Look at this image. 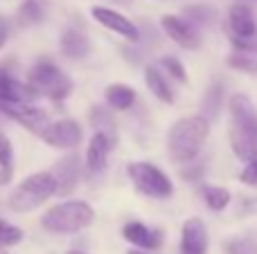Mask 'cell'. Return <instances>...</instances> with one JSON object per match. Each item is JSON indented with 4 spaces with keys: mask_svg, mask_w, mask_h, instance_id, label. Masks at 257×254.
I'll return each mask as SVG.
<instances>
[{
    "mask_svg": "<svg viewBox=\"0 0 257 254\" xmlns=\"http://www.w3.org/2000/svg\"><path fill=\"white\" fill-rule=\"evenodd\" d=\"M230 110V124H228V140H230L232 153L239 160L250 162L257 158V110L250 97L237 92L228 104Z\"/></svg>",
    "mask_w": 257,
    "mask_h": 254,
    "instance_id": "6da1fadb",
    "label": "cell"
},
{
    "mask_svg": "<svg viewBox=\"0 0 257 254\" xmlns=\"http://www.w3.org/2000/svg\"><path fill=\"white\" fill-rule=\"evenodd\" d=\"M210 135V120L205 115L181 117L169 128L167 135V151L169 158L178 164H187L201 153L205 140Z\"/></svg>",
    "mask_w": 257,
    "mask_h": 254,
    "instance_id": "7a4b0ae2",
    "label": "cell"
},
{
    "mask_svg": "<svg viewBox=\"0 0 257 254\" xmlns=\"http://www.w3.org/2000/svg\"><path fill=\"white\" fill-rule=\"evenodd\" d=\"M95 220V210L84 200H66L50 207L41 218L43 230L52 234H75L90 228Z\"/></svg>",
    "mask_w": 257,
    "mask_h": 254,
    "instance_id": "3957f363",
    "label": "cell"
},
{
    "mask_svg": "<svg viewBox=\"0 0 257 254\" xmlns=\"http://www.w3.org/2000/svg\"><path fill=\"white\" fill-rule=\"evenodd\" d=\"M57 194V178H54L52 171H39V174H32L9 194V210L18 212V214H25L32 212L36 207H41L45 200Z\"/></svg>",
    "mask_w": 257,
    "mask_h": 254,
    "instance_id": "277c9868",
    "label": "cell"
},
{
    "mask_svg": "<svg viewBox=\"0 0 257 254\" xmlns=\"http://www.w3.org/2000/svg\"><path fill=\"white\" fill-rule=\"evenodd\" d=\"M27 84L36 90L39 97H45L50 102H61V99L70 97L72 88H75V81L57 68L52 61H36L32 66L30 74H27Z\"/></svg>",
    "mask_w": 257,
    "mask_h": 254,
    "instance_id": "5b68a950",
    "label": "cell"
},
{
    "mask_svg": "<svg viewBox=\"0 0 257 254\" xmlns=\"http://www.w3.org/2000/svg\"><path fill=\"white\" fill-rule=\"evenodd\" d=\"M128 178L136 184L138 192L151 198H169L174 192L172 180L151 162H131L128 164Z\"/></svg>",
    "mask_w": 257,
    "mask_h": 254,
    "instance_id": "8992f818",
    "label": "cell"
},
{
    "mask_svg": "<svg viewBox=\"0 0 257 254\" xmlns=\"http://www.w3.org/2000/svg\"><path fill=\"white\" fill-rule=\"evenodd\" d=\"M0 112L7 115L9 120H14L16 124H21L25 130L39 135V138L48 130V126L52 124L48 112H45L43 108L32 106V104H3Z\"/></svg>",
    "mask_w": 257,
    "mask_h": 254,
    "instance_id": "52a82bcc",
    "label": "cell"
},
{
    "mask_svg": "<svg viewBox=\"0 0 257 254\" xmlns=\"http://www.w3.org/2000/svg\"><path fill=\"white\" fill-rule=\"evenodd\" d=\"M160 27H163L165 34L176 45H181L183 50H199L201 48V34L192 20H185V18L174 16V14H165V16L160 18Z\"/></svg>",
    "mask_w": 257,
    "mask_h": 254,
    "instance_id": "ba28073f",
    "label": "cell"
},
{
    "mask_svg": "<svg viewBox=\"0 0 257 254\" xmlns=\"http://www.w3.org/2000/svg\"><path fill=\"white\" fill-rule=\"evenodd\" d=\"M228 34L230 40H255L257 20L248 2H232L228 9Z\"/></svg>",
    "mask_w": 257,
    "mask_h": 254,
    "instance_id": "9c48e42d",
    "label": "cell"
},
{
    "mask_svg": "<svg viewBox=\"0 0 257 254\" xmlns=\"http://www.w3.org/2000/svg\"><path fill=\"white\" fill-rule=\"evenodd\" d=\"M41 140L54 148H75L81 142V126L75 120L52 122L48 130L41 135Z\"/></svg>",
    "mask_w": 257,
    "mask_h": 254,
    "instance_id": "30bf717a",
    "label": "cell"
},
{
    "mask_svg": "<svg viewBox=\"0 0 257 254\" xmlns=\"http://www.w3.org/2000/svg\"><path fill=\"white\" fill-rule=\"evenodd\" d=\"M36 97L39 94L30 84L18 81L3 66V72H0V106L3 104H32Z\"/></svg>",
    "mask_w": 257,
    "mask_h": 254,
    "instance_id": "8fae6325",
    "label": "cell"
},
{
    "mask_svg": "<svg viewBox=\"0 0 257 254\" xmlns=\"http://www.w3.org/2000/svg\"><path fill=\"white\" fill-rule=\"evenodd\" d=\"M93 18L99 22V25H104L106 30L115 32V34H120L122 38L131 40V43H136L138 40V27L133 25L131 20H128L126 16H122V14H117L115 9H108V7H93Z\"/></svg>",
    "mask_w": 257,
    "mask_h": 254,
    "instance_id": "7c38bea8",
    "label": "cell"
},
{
    "mask_svg": "<svg viewBox=\"0 0 257 254\" xmlns=\"http://www.w3.org/2000/svg\"><path fill=\"white\" fill-rule=\"evenodd\" d=\"M208 252V230L201 218H187L181 232V254Z\"/></svg>",
    "mask_w": 257,
    "mask_h": 254,
    "instance_id": "4fadbf2b",
    "label": "cell"
},
{
    "mask_svg": "<svg viewBox=\"0 0 257 254\" xmlns=\"http://www.w3.org/2000/svg\"><path fill=\"white\" fill-rule=\"evenodd\" d=\"M122 236L140 250H158L163 246V232L160 230H151L145 223H136V220L122 228Z\"/></svg>",
    "mask_w": 257,
    "mask_h": 254,
    "instance_id": "5bb4252c",
    "label": "cell"
},
{
    "mask_svg": "<svg viewBox=\"0 0 257 254\" xmlns=\"http://www.w3.org/2000/svg\"><path fill=\"white\" fill-rule=\"evenodd\" d=\"M79 171H81V164H79V158L77 156H68L54 164L52 174H54V178H57L59 196H68V194L75 192L77 180H79Z\"/></svg>",
    "mask_w": 257,
    "mask_h": 254,
    "instance_id": "9a60e30c",
    "label": "cell"
},
{
    "mask_svg": "<svg viewBox=\"0 0 257 254\" xmlns=\"http://www.w3.org/2000/svg\"><path fill=\"white\" fill-rule=\"evenodd\" d=\"M113 144L115 142H113L106 133H99V130L90 138L88 148H86V166H88L93 174H97V171H102L104 166H106V158H108V153H111Z\"/></svg>",
    "mask_w": 257,
    "mask_h": 254,
    "instance_id": "2e32d148",
    "label": "cell"
},
{
    "mask_svg": "<svg viewBox=\"0 0 257 254\" xmlns=\"http://www.w3.org/2000/svg\"><path fill=\"white\" fill-rule=\"evenodd\" d=\"M88 50H90V43H88L84 32L77 30V27H66V30H63V34H61L63 56L79 61V58H84L86 54H88Z\"/></svg>",
    "mask_w": 257,
    "mask_h": 254,
    "instance_id": "e0dca14e",
    "label": "cell"
},
{
    "mask_svg": "<svg viewBox=\"0 0 257 254\" xmlns=\"http://www.w3.org/2000/svg\"><path fill=\"white\" fill-rule=\"evenodd\" d=\"M145 81H147V88L154 92V97H158L163 104H174V92H172V86L167 84L165 79L163 70L154 63L145 68Z\"/></svg>",
    "mask_w": 257,
    "mask_h": 254,
    "instance_id": "ac0fdd59",
    "label": "cell"
},
{
    "mask_svg": "<svg viewBox=\"0 0 257 254\" xmlns=\"http://www.w3.org/2000/svg\"><path fill=\"white\" fill-rule=\"evenodd\" d=\"M104 94H106V104L115 110H128L136 104V90L126 84H111Z\"/></svg>",
    "mask_w": 257,
    "mask_h": 254,
    "instance_id": "d6986e66",
    "label": "cell"
},
{
    "mask_svg": "<svg viewBox=\"0 0 257 254\" xmlns=\"http://www.w3.org/2000/svg\"><path fill=\"white\" fill-rule=\"evenodd\" d=\"M221 104H223V84L221 81H214V84H210L208 92H205L203 102H201V115H205L208 120H214V117L219 115V110H221Z\"/></svg>",
    "mask_w": 257,
    "mask_h": 254,
    "instance_id": "ffe728a7",
    "label": "cell"
},
{
    "mask_svg": "<svg viewBox=\"0 0 257 254\" xmlns=\"http://www.w3.org/2000/svg\"><path fill=\"white\" fill-rule=\"evenodd\" d=\"M12 162H14V148L9 138L0 130V184H7L12 178Z\"/></svg>",
    "mask_w": 257,
    "mask_h": 254,
    "instance_id": "44dd1931",
    "label": "cell"
},
{
    "mask_svg": "<svg viewBox=\"0 0 257 254\" xmlns=\"http://www.w3.org/2000/svg\"><path fill=\"white\" fill-rule=\"evenodd\" d=\"M43 2L41 0H23L21 9H18V22L21 25H36L43 20Z\"/></svg>",
    "mask_w": 257,
    "mask_h": 254,
    "instance_id": "7402d4cb",
    "label": "cell"
},
{
    "mask_svg": "<svg viewBox=\"0 0 257 254\" xmlns=\"http://www.w3.org/2000/svg\"><path fill=\"white\" fill-rule=\"evenodd\" d=\"M203 200H205V205H208V210L221 212L230 205V192L223 189V187H214V184H210V187L203 189Z\"/></svg>",
    "mask_w": 257,
    "mask_h": 254,
    "instance_id": "603a6c76",
    "label": "cell"
},
{
    "mask_svg": "<svg viewBox=\"0 0 257 254\" xmlns=\"http://www.w3.org/2000/svg\"><path fill=\"white\" fill-rule=\"evenodd\" d=\"M90 122H93V126L99 130V133H106L108 138L115 142V122H113L111 112H108L106 108L95 106L93 112H90Z\"/></svg>",
    "mask_w": 257,
    "mask_h": 254,
    "instance_id": "cb8c5ba5",
    "label": "cell"
},
{
    "mask_svg": "<svg viewBox=\"0 0 257 254\" xmlns=\"http://www.w3.org/2000/svg\"><path fill=\"white\" fill-rule=\"evenodd\" d=\"M228 68L232 70H239V72H246V74H257V56L248 52H235L228 56Z\"/></svg>",
    "mask_w": 257,
    "mask_h": 254,
    "instance_id": "d4e9b609",
    "label": "cell"
},
{
    "mask_svg": "<svg viewBox=\"0 0 257 254\" xmlns=\"http://www.w3.org/2000/svg\"><path fill=\"white\" fill-rule=\"evenodd\" d=\"M158 68L167 72L172 79H176L178 84H187V70L176 56H163L158 61Z\"/></svg>",
    "mask_w": 257,
    "mask_h": 254,
    "instance_id": "484cf974",
    "label": "cell"
},
{
    "mask_svg": "<svg viewBox=\"0 0 257 254\" xmlns=\"http://www.w3.org/2000/svg\"><path fill=\"white\" fill-rule=\"evenodd\" d=\"M185 16L194 20V25H210L217 18V12L212 7H205V4H194V7L185 9Z\"/></svg>",
    "mask_w": 257,
    "mask_h": 254,
    "instance_id": "4316f807",
    "label": "cell"
},
{
    "mask_svg": "<svg viewBox=\"0 0 257 254\" xmlns=\"http://www.w3.org/2000/svg\"><path fill=\"white\" fill-rule=\"evenodd\" d=\"M21 241H23V230L0 218V246L9 248V246H18Z\"/></svg>",
    "mask_w": 257,
    "mask_h": 254,
    "instance_id": "83f0119b",
    "label": "cell"
},
{
    "mask_svg": "<svg viewBox=\"0 0 257 254\" xmlns=\"http://www.w3.org/2000/svg\"><path fill=\"white\" fill-rule=\"evenodd\" d=\"M226 252L228 254H257V241L248 236L232 238L230 243H226Z\"/></svg>",
    "mask_w": 257,
    "mask_h": 254,
    "instance_id": "f1b7e54d",
    "label": "cell"
},
{
    "mask_svg": "<svg viewBox=\"0 0 257 254\" xmlns=\"http://www.w3.org/2000/svg\"><path fill=\"white\" fill-rule=\"evenodd\" d=\"M239 180L244 184H248V187H257V158L250 162H246V166L239 174Z\"/></svg>",
    "mask_w": 257,
    "mask_h": 254,
    "instance_id": "f546056e",
    "label": "cell"
},
{
    "mask_svg": "<svg viewBox=\"0 0 257 254\" xmlns=\"http://www.w3.org/2000/svg\"><path fill=\"white\" fill-rule=\"evenodd\" d=\"M7 43V30H5L3 25H0V50H3V45Z\"/></svg>",
    "mask_w": 257,
    "mask_h": 254,
    "instance_id": "4dcf8cb0",
    "label": "cell"
},
{
    "mask_svg": "<svg viewBox=\"0 0 257 254\" xmlns=\"http://www.w3.org/2000/svg\"><path fill=\"white\" fill-rule=\"evenodd\" d=\"M126 254H149V250H140V248H138V250H128Z\"/></svg>",
    "mask_w": 257,
    "mask_h": 254,
    "instance_id": "1f68e13d",
    "label": "cell"
},
{
    "mask_svg": "<svg viewBox=\"0 0 257 254\" xmlns=\"http://www.w3.org/2000/svg\"><path fill=\"white\" fill-rule=\"evenodd\" d=\"M0 254H7V250H5V246H0Z\"/></svg>",
    "mask_w": 257,
    "mask_h": 254,
    "instance_id": "d6a6232c",
    "label": "cell"
},
{
    "mask_svg": "<svg viewBox=\"0 0 257 254\" xmlns=\"http://www.w3.org/2000/svg\"><path fill=\"white\" fill-rule=\"evenodd\" d=\"M68 254H81V252H68Z\"/></svg>",
    "mask_w": 257,
    "mask_h": 254,
    "instance_id": "836d02e7",
    "label": "cell"
},
{
    "mask_svg": "<svg viewBox=\"0 0 257 254\" xmlns=\"http://www.w3.org/2000/svg\"><path fill=\"white\" fill-rule=\"evenodd\" d=\"M0 72H3V66H0Z\"/></svg>",
    "mask_w": 257,
    "mask_h": 254,
    "instance_id": "e575fe53",
    "label": "cell"
}]
</instances>
